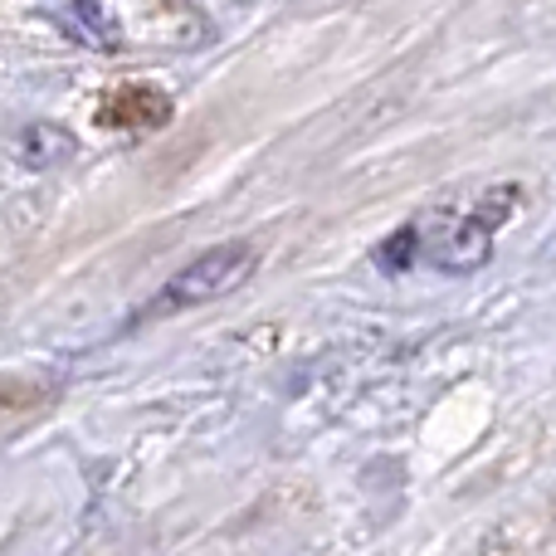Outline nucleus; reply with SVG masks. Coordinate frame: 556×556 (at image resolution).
<instances>
[{
	"label": "nucleus",
	"mask_w": 556,
	"mask_h": 556,
	"mask_svg": "<svg viewBox=\"0 0 556 556\" xmlns=\"http://www.w3.org/2000/svg\"><path fill=\"white\" fill-rule=\"evenodd\" d=\"M254 269H260V250H254L250 240L215 244V250H205L201 260L186 264L181 274L166 278V283L156 288L152 303L132 313V323H127V327L162 323V317H172V313H186V307H201V303H211V298L235 293V288H240Z\"/></svg>",
	"instance_id": "1"
},
{
	"label": "nucleus",
	"mask_w": 556,
	"mask_h": 556,
	"mask_svg": "<svg viewBox=\"0 0 556 556\" xmlns=\"http://www.w3.org/2000/svg\"><path fill=\"white\" fill-rule=\"evenodd\" d=\"M518 201H522L518 186H493V191L483 195L473 211H454L450 215V230H440L434 240H430V235H420V250H430L434 269H444V274H473L493 254V235H498L503 225L513 220Z\"/></svg>",
	"instance_id": "2"
},
{
	"label": "nucleus",
	"mask_w": 556,
	"mask_h": 556,
	"mask_svg": "<svg viewBox=\"0 0 556 556\" xmlns=\"http://www.w3.org/2000/svg\"><path fill=\"white\" fill-rule=\"evenodd\" d=\"M98 123L113 127V132H156V127L172 123V98L152 84H123L108 88V98L98 103Z\"/></svg>",
	"instance_id": "3"
},
{
	"label": "nucleus",
	"mask_w": 556,
	"mask_h": 556,
	"mask_svg": "<svg viewBox=\"0 0 556 556\" xmlns=\"http://www.w3.org/2000/svg\"><path fill=\"white\" fill-rule=\"evenodd\" d=\"M74 132L68 127H59V123H35V127H25L20 132V162L29 166V172H49V166H59V162H68L74 156Z\"/></svg>",
	"instance_id": "4"
},
{
	"label": "nucleus",
	"mask_w": 556,
	"mask_h": 556,
	"mask_svg": "<svg viewBox=\"0 0 556 556\" xmlns=\"http://www.w3.org/2000/svg\"><path fill=\"white\" fill-rule=\"evenodd\" d=\"M64 29H68L74 39H84V45H93V49H117V45H123V35H117L113 15H108L98 0H68Z\"/></svg>",
	"instance_id": "5"
},
{
	"label": "nucleus",
	"mask_w": 556,
	"mask_h": 556,
	"mask_svg": "<svg viewBox=\"0 0 556 556\" xmlns=\"http://www.w3.org/2000/svg\"><path fill=\"white\" fill-rule=\"evenodd\" d=\"M371 264L381 274H410L415 264H420V225H401V230H391L381 244L371 250Z\"/></svg>",
	"instance_id": "6"
},
{
	"label": "nucleus",
	"mask_w": 556,
	"mask_h": 556,
	"mask_svg": "<svg viewBox=\"0 0 556 556\" xmlns=\"http://www.w3.org/2000/svg\"><path fill=\"white\" fill-rule=\"evenodd\" d=\"M29 395L25 391H5V386H0V410H15V405H25Z\"/></svg>",
	"instance_id": "7"
}]
</instances>
